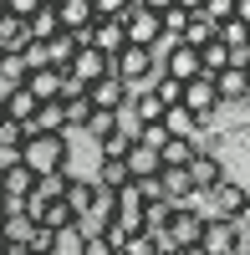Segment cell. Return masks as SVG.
<instances>
[{
  "mask_svg": "<svg viewBox=\"0 0 250 255\" xmlns=\"http://www.w3.org/2000/svg\"><path fill=\"white\" fill-rule=\"evenodd\" d=\"M26 255H56V235H51V230H31V240H26Z\"/></svg>",
  "mask_w": 250,
  "mask_h": 255,
  "instance_id": "cell-35",
  "label": "cell"
},
{
  "mask_svg": "<svg viewBox=\"0 0 250 255\" xmlns=\"http://www.w3.org/2000/svg\"><path fill=\"white\" fill-rule=\"evenodd\" d=\"M123 255H158V240L148 230H128V240H123Z\"/></svg>",
  "mask_w": 250,
  "mask_h": 255,
  "instance_id": "cell-33",
  "label": "cell"
},
{
  "mask_svg": "<svg viewBox=\"0 0 250 255\" xmlns=\"http://www.w3.org/2000/svg\"><path fill=\"white\" fill-rule=\"evenodd\" d=\"M77 51H82V41H77L72 31H61V36L46 41V61H51V67H61V72L72 67V56H77Z\"/></svg>",
  "mask_w": 250,
  "mask_h": 255,
  "instance_id": "cell-20",
  "label": "cell"
},
{
  "mask_svg": "<svg viewBox=\"0 0 250 255\" xmlns=\"http://www.w3.org/2000/svg\"><path fill=\"white\" fill-rule=\"evenodd\" d=\"M215 92H220V108H225V102H235V108H240V102L250 97V82H245L240 67H225V72L215 77Z\"/></svg>",
  "mask_w": 250,
  "mask_h": 255,
  "instance_id": "cell-17",
  "label": "cell"
},
{
  "mask_svg": "<svg viewBox=\"0 0 250 255\" xmlns=\"http://www.w3.org/2000/svg\"><path fill=\"white\" fill-rule=\"evenodd\" d=\"M235 225H240V230H250V194H245V209L235 215Z\"/></svg>",
  "mask_w": 250,
  "mask_h": 255,
  "instance_id": "cell-43",
  "label": "cell"
},
{
  "mask_svg": "<svg viewBox=\"0 0 250 255\" xmlns=\"http://www.w3.org/2000/svg\"><path fill=\"white\" fill-rule=\"evenodd\" d=\"M72 204V215L77 220H87V209H92V199H97V184L92 179H82V174H67V194H61Z\"/></svg>",
  "mask_w": 250,
  "mask_h": 255,
  "instance_id": "cell-15",
  "label": "cell"
},
{
  "mask_svg": "<svg viewBox=\"0 0 250 255\" xmlns=\"http://www.w3.org/2000/svg\"><path fill=\"white\" fill-rule=\"evenodd\" d=\"M133 128H138V123H123L108 143H97V148H102V158H128V148H133Z\"/></svg>",
  "mask_w": 250,
  "mask_h": 255,
  "instance_id": "cell-30",
  "label": "cell"
},
{
  "mask_svg": "<svg viewBox=\"0 0 250 255\" xmlns=\"http://www.w3.org/2000/svg\"><path fill=\"white\" fill-rule=\"evenodd\" d=\"M0 194H5V204H10V209H20V204L36 194V174H31L26 163H15L10 174H0Z\"/></svg>",
  "mask_w": 250,
  "mask_h": 255,
  "instance_id": "cell-11",
  "label": "cell"
},
{
  "mask_svg": "<svg viewBox=\"0 0 250 255\" xmlns=\"http://www.w3.org/2000/svg\"><path fill=\"white\" fill-rule=\"evenodd\" d=\"M15 163H20V148H0V174H10Z\"/></svg>",
  "mask_w": 250,
  "mask_h": 255,
  "instance_id": "cell-40",
  "label": "cell"
},
{
  "mask_svg": "<svg viewBox=\"0 0 250 255\" xmlns=\"http://www.w3.org/2000/svg\"><path fill=\"white\" fill-rule=\"evenodd\" d=\"M5 250H10V245H5V235H0V255H5Z\"/></svg>",
  "mask_w": 250,
  "mask_h": 255,
  "instance_id": "cell-46",
  "label": "cell"
},
{
  "mask_svg": "<svg viewBox=\"0 0 250 255\" xmlns=\"http://www.w3.org/2000/svg\"><path fill=\"white\" fill-rule=\"evenodd\" d=\"M143 204H148V199H143V189L128 184V189L118 194V225H123V230H143Z\"/></svg>",
  "mask_w": 250,
  "mask_h": 255,
  "instance_id": "cell-16",
  "label": "cell"
},
{
  "mask_svg": "<svg viewBox=\"0 0 250 255\" xmlns=\"http://www.w3.org/2000/svg\"><path fill=\"white\" fill-rule=\"evenodd\" d=\"M133 123H163V102L153 97V92H133Z\"/></svg>",
  "mask_w": 250,
  "mask_h": 255,
  "instance_id": "cell-27",
  "label": "cell"
},
{
  "mask_svg": "<svg viewBox=\"0 0 250 255\" xmlns=\"http://www.w3.org/2000/svg\"><path fill=\"white\" fill-rule=\"evenodd\" d=\"M184 113H194L199 123H210L220 113V92H215V77H194V82H184V102H179Z\"/></svg>",
  "mask_w": 250,
  "mask_h": 255,
  "instance_id": "cell-6",
  "label": "cell"
},
{
  "mask_svg": "<svg viewBox=\"0 0 250 255\" xmlns=\"http://www.w3.org/2000/svg\"><path fill=\"white\" fill-rule=\"evenodd\" d=\"M41 5H61V0H41Z\"/></svg>",
  "mask_w": 250,
  "mask_h": 255,
  "instance_id": "cell-48",
  "label": "cell"
},
{
  "mask_svg": "<svg viewBox=\"0 0 250 255\" xmlns=\"http://www.w3.org/2000/svg\"><path fill=\"white\" fill-rule=\"evenodd\" d=\"M0 15H5V0H0Z\"/></svg>",
  "mask_w": 250,
  "mask_h": 255,
  "instance_id": "cell-51",
  "label": "cell"
},
{
  "mask_svg": "<svg viewBox=\"0 0 250 255\" xmlns=\"http://www.w3.org/2000/svg\"><path fill=\"white\" fill-rule=\"evenodd\" d=\"M245 255H250V250H245Z\"/></svg>",
  "mask_w": 250,
  "mask_h": 255,
  "instance_id": "cell-54",
  "label": "cell"
},
{
  "mask_svg": "<svg viewBox=\"0 0 250 255\" xmlns=\"http://www.w3.org/2000/svg\"><path fill=\"white\" fill-rule=\"evenodd\" d=\"M26 133H56V138H67V113H61V102H41L36 118L26 123Z\"/></svg>",
  "mask_w": 250,
  "mask_h": 255,
  "instance_id": "cell-18",
  "label": "cell"
},
{
  "mask_svg": "<svg viewBox=\"0 0 250 255\" xmlns=\"http://www.w3.org/2000/svg\"><path fill=\"white\" fill-rule=\"evenodd\" d=\"M36 108H41V102H36V97H31L26 87H20V92H10V97H5V118H10V123H20V128H26V123L36 118Z\"/></svg>",
  "mask_w": 250,
  "mask_h": 255,
  "instance_id": "cell-25",
  "label": "cell"
},
{
  "mask_svg": "<svg viewBox=\"0 0 250 255\" xmlns=\"http://www.w3.org/2000/svg\"><path fill=\"white\" fill-rule=\"evenodd\" d=\"M108 72H113V61L102 56V51H92V46H82V51L72 56V67H67V77L82 82V87H92V82H97V77H108Z\"/></svg>",
  "mask_w": 250,
  "mask_h": 255,
  "instance_id": "cell-10",
  "label": "cell"
},
{
  "mask_svg": "<svg viewBox=\"0 0 250 255\" xmlns=\"http://www.w3.org/2000/svg\"><path fill=\"white\" fill-rule=\"evenodd\" d=\"M158 20H163V36H169L174 46H179V41H184V31H189V20H194V15H184V10L174 5V10H163Z\"/></svg>",
  "mask_w": 250,
  "mask_h": 255,
  "instance_id": "cell-32",
  "label": "cell"
},
{
  "mask_svg": "<svg viewBox=\"0 0 250 255\" xmlns=\"http://www.w3.org/2000/svg\"><path fill=\"white\" fill-rule=\"evenodd\" d=\"M240 113H250V97H245V102H240Z\"/></svg>",
  "mask_w": 250,
  "mask_h": 255,
  "instance_id": "cell-47",
  "label": "cell"
},
{
  "mask_svg": "<svg viewBox=\"0 0 250 255\" xmlns=\"http://www.w3.org/2000/svg\"><path fill=\"white\" fill-rule=\"evenodd\" d=\"M184 179H189V189L204 199L210 189L225 179V163H220V153L215 148H194V158H189V168H184Z\"/></svg>",
  "mask_w": 250,
  "mask_h": 255,
  "instance_id": "cell-5",
  "label": "cell"
},
{
  "mask_svg": "<svg viewBox=\"0 0 250 255\" xmlns=\"http://www.w3.org/2000/svg\"><path fill=\"white\" fill-rule=\"evenodd\" d=\"M41 10V0H5V15H15V20H31Z\"/></svg>",
  "mask_w": 250,
  "mask_h": 255,
  "instance_id": "cell-38",
  "label": "cell"
},
{
  "mask_svg": "<svg viewBox=\"0 0 250 255\" xmlns=\"http://www.w3.org/2000/svg\"><path fill=\"white\" fill-rule=\"evenodd\" d=\"M20 163H26L36 179H51V174H67V168H72V148H67V138H56V133H26Z\"/></svg>",
  "mask_w": 250,
  "mask_h": 255,
  "instance_id": "cell-1",
  "label": "cell"
},
{
  "mask_svg": "<svg viewBox=\"0 0 250 255\" xmlns=\"http://www.w3.org/2000/svg\"><path fill=\"white\" fill-rule=\"evenodd\" d=\"M194 148H199L194 138H169V143L158 148V163H163V168H189V158H194Z\"/></svg>",
  "mask_w": 250,
  "mask_h": 255,
  "instance_id": "cell-21",
  "label": "cell"
},
{
  "mask_svg": "<svg viewBox=\"0 0 250 255\" xmlns=\"http://www.w3.org/2000/svg\"><path fill=\"white\" fill-rule=\"evenodd\" d=\"M158 255H179V250H158Z\"/></svg>",
  "mask_w": 250,
  "mask_h": 255,
  "instance_id": "cell-50",
  "label": "cell"
},
{
  "mask_svg": "<svg viewBox=\"0 0 250 255\" xmlns=\"http://www.w3.org/2000/svg\"><path fill=\"white\" fill-rule=\"evenodd\" d=\"M174 5H179L184 15H204V0H174Z\"/></svg>",
  "mask_w": 250,
  "mask_h": 255,
  "instance_id": "cell-41",
  "label": "cell"
},
{
  "mask_svg": "<svg viewBox=\"0 0 250 255\" xmlns=\"http://www.w3.org/2000/svg\"><path fill=\"white\" fill-rule=\"evenodd\" d=\"M113 77H118L128 92H148L153 77H158V56L143 51V46H128L123 56H113Z\"/></svg>",
  "mask_w": 250,
  "mask_h": 255,
  "instance_id": "cell-3",
  "label": "cell"
},
{
  "mask_svg": "<svg viewBox=\"0 0 250 255\" xmlns=\"http://www.w3.org/2000/svg\"><path fill=\"white\" fill-rule=\"evenodd\" d=\"M56 10V26L61 31H72V36H82L97 20V10H92V0H61V5H51Z\"/></svg>",
  "mask_w": 250,
  "mask_h": 255,
  "instance_id": "cell-12",
  "label": "cell"
},
{
  "mask_svg": "<svg viewBox=\"0 0 250 255\" xmlns=\"http://www.w3.org/2000/svg\"><path fill=\"white\" fill-rule=\"evenodd\" d=\"M179 255H204V250H199V245H184V250H179Z\"/></svg>",
  "mask_w": 250,
  "mask_h": 255,
  "instance_id": "cell-45",
  "label": "cell"
},
{
  "mask_svg": "<svg viewBox=\"0 0 250 255\" xmlns=\"http://www.w3.org/2000/svg\"><path fill=\"white\" fill-rule=\"evenodd\" d=\"M118 255H123V250H118Z\"/></svg>",
  "mask_w": 250,
  "mask_h": 255,
  "instance_id": "cell-53",
  "label": "cell"
},
{
  "mask_svg": "<svg viewBox=\"0 0 250 255\" xmlns=\"http://www.w3.org/2000/svg\"><path fill=\"white\" fill-rule=\"evenodd\" d=\"M123 31H128V46L158 51V41H163V20H158L153 10H128V15H123Z\"/></svg>",
  "mask_w": 250,
  "mask_h": 255,
  "instance_id": "cell-7",
  "label": "cell"
},
{
  "mask_svg": "<svg viewBox=\"0 0 250 255\" xmlns=\"http://www.w3.org/2000/svg\"><path fill=\"white\" fill-rule=\"evenodd\" d=\"M20 143H26V128L10 123V118H0V148H20Z\"/></svg>",
  "mask_w": 250,
  "mask_h": 255,
  "instance_id": "cell-37",
  "label": "cell"
},
{
  "mask_svg": "<svg viewBox=\"0 0 250 255\" xmlns=\"http://www.w3.org/2000/svg\"><path fill=\"white\" fill-rule=\"evenodd\" d=\"M31 230H36V220L26 215V209H10V220H5V230H0V235H5V245H20V250H26Z\"/></svg>",
  "mask_w": 250,
  "mask_h": 255,
  "instance_id": "cell-24",
  "label": "cell"
},
{
  "mask_svg": "<svg viewBox=\"0 0 250 255\" xmlns=\"http://www.w3.org/2000/svg\"><path fill=\"white\" fill-rule=\"evenodd\" d=\"M87 102H92V113H128V102H133V92L123 87V82L108 72V77H97L92 87H87Z\"/></svg>",
  "mask_w": 250,
  "mask_h": 255,
  "instance_id": "cell-8",
  "label": "cell"
},
{
  "mask_svg": "<svg viewBox=\"0 0 250 255\" xmlns=\"http://www.w3.org/2000/svg\"><path fill=\"white\" fill-rule=\"evenodd\" d=\"M148 92H153V97L163 102V113H169V108H179V102H184V82H174V77H163V72H158Z\"/></svg>",
  "mask_w": 250,
  "mask_h": 255,
  "instance_id": "cell-28",
  "label": "cell"
},
{
  "mask_svg": "<svg viewBox=\"0 0 250 255\" xmlns=\"http://www.w3.org/2000/svg\"><path fill=\"white\" fill-rule=\"evenodd\" d=\"M133 10H153V15H163V10H174V0H133Z\"/></svg>",
  "mask_w": 250,
  "mask_h": 255,
  "instance_id": "cell-39",
  "label": "cell"
},
{
  "mask_svg": "<svg viewBox=\"0 0 250 255\" xmlns=\"http://www.w3.org/2000/svg\"><path fill=\"white\" fill-rule=\"evenodd\" d=\"M199 235H204V209H174L153 240L158 250H184V245H199Z\"/></svg>",
  "mask_w": 250,
  "mask_h": 255,
  "instance_id": "cell-4",
  "label": "cell"
},
{
  "mask_svg": "<svg viewBox=\"0 0 250 255\" xmlns=\"http://www.w3.org/2000/svg\"><path fill=\"white\" fill-rule=\"evenodd\" d=\"M235 20H240V26L250 31V0H235Z\"/></svg>",
  "mask_w": 250,
  "mask_h": 255,
  "instance_id": "cell-42",
  "label": "cell"
},
{
  "mask_svg": "<svg viewBox=\"0 0 250 255\" xmlns=\"http://www.w3.org/2000/svg\"><path fill=\"white\" fill-rule=\"evenodd\" d=\"M26 36H31V41H41V46H46L51 36H61V26H56V10H51V5H41V10L26 20Z\"/></svg>",
  "mask_w": 250,
  "mask_h": 255,
  "instance_id": "cell-23",
  "label": "cell"
},
{
  "mask_svg": "<svg viewBox=\"0 0 250 255\" xmlns=\"http://www.w3.org/2000/svg\"><path fill=\"white\" fill-rule=\"evenodd\" d=\"M92 10H97L102 20H123V15L133 10V0H92Z\"/></svg>",
  "mask_w": 250,
  "mask_h": 255,
  "instance_id": "cell-36",
  "label": "cell"
},
{
  "mask_svg": "<svg viewBox=\"0 0 250 255\" xmlns=\"http://www.w3.org/2000/svg\"><path fill=\"white\" fill-rule=\"evenodd\" d=\"M61 82H67L61 67H41V72H26V92H31L36 102H56V97H61Z\"/></svg>",
  "mask_w": 250,
  "mask_h": 255,
  "instance_id": "cell-13",
  "label": "cell"
},
{
  "mask_svg": "<svg viewBox=\"0 0 250 255\" xmlns=\"http://www.w3.org/2000/svg\"><path fill=\"white\" fill-rule=\"evenodd\" d=\"M56 102H61V113H67V128H82V123H87V113H92L87 92H67V97H56Z\"/></svg>",
  "mask_w": 250,
  "mask_h": 255,
  "instance_id": "cell-29",
  "label": "cell"
},
{
  "mask_svg": "<svg viewBox=\"0 0 250 255\" xmlns=\"http://www.w3.org/2000/svg\"><path fill=\"white\" fill-rule=\"evenodd\" d=\"M123 128V113H87V123H82V133H87L92 143H108L113 133Z\"/></svg>",
  "mask_w": 250,
  "mask_h": 255,
  "instance_id": "cell-22",
  "label": "cell"
},
{
  "mask_svg": "<svg viewBox=\"0 0 250 255\" xmlns=\"http://www.w3.org/2000/svg\"><path fill=\"white\" fill-rule=\"evenodd\" d=\"M77 255H118L108 235H97V230H82V250Z\"/></svg>",
  "mask_w": 250,
  "mask_h": 255,
  "instance_id": "cell-34",
  "label": "cell"
},
{
  "mask_svg": "<svg viewBox=\"0 0 250 255\" xmlns=\"http://www.w3.org/2000/svg\"><path fill=\"white\" fill-rule=\"evenodd\" d=\"M210 199H215V215H220V220H235L240 209H245V189H240L235 179H220V184L210 189Z\"/></svg>",
  "mask_w": 250,
  "mask_h": 255,
  "instance_id": "cell-14",
  "label": "cell"
},
{
  "mask_svg": "<svg viewBox=\"0 0 250 255\" xmlns=\"http://www.w3.org/2000/svg\"><path fill=\"white\" fill-rule=\"evenodd\" d=\"M5 220H10V204H5V199H0V230H5Z\"/></svg>",
  "mask_w": 250,
  "mask_h": 255,
  "instance_id": "cell-44",
  "label": "cell"
},
{
  "mask_svg": "<svg viewBox=\"0 0 250 255\" xmlns=\"http://www.w3.org/2000/svg\"><path fill=\"white\" fill-rule=\"evenodd\" d=\"M199 67H204V77H220L225 67H230V46H225V41L215 36V41H210V46H204V51H199Z\"/></svg>",
  "mask_w": 250,
  "mask_h": 255,
  "instance_id": "cell-26",
  "label": "cell"
},
{
  "mask_svg": "<svg viewBox=\"0 0 250 255\" xmlns=\"http://www.w3.org/2000/svg\"><path fill=\"white\" fill-rule=\"evenodd\" d=\"M204 255H245L250 250V230H240L235 220H220V215H204V235H199Z\"/></svg>",
  "mask_w": 250,
  "mask_h": 255,
  "instance_id": "cell-2",
  "label": "cell"
},
{
  "mask_svg": "<svg viewBox=\"0 0 250 255\" xmlns=\"http://www.w3.org/2000/svg\"><path fill=\"white\" fill-rule=\"evenodd\" d=\"M245 51H250V31H245Z\"/></svg>",
  "mask_w": 250,
  "mask_h": 255,
  "instance_id": "cell-49",
  "label": "cell"
},
{
  "mask_svg": "<svg viewBox=\"0 0 250 255\" xmlns=\"http://www.w3.org/2000/svg\"><path fill=\"white\" fill-rule=\"evenodd\" d=\"M26 20H15V15H0V56H20L26 51Z\"/></svg>",
  "mask_w": 250,
  "mask_h": 255,
  "instance_id": "cell-19",
  "label": "cell"
},
{
  "mask_svg": "<svg viewBox=\"0 0 250 255\" xmlns=\"http://www.w3.org/2000/svg\"><path fill=\"white\" fill-rule=\"evenodd\" d=\"M0 199H5V194H0Z\"/></svg>",
  "mask_w": 250,
  "mask_h": 255,
  "instance_id": "cell-52",
  "label": "cell"
},
{
  "mask_svg": "<svg viewBox=\"0 0 250 255\" xmlns=\"http://www.w3.org/2000/svg\"><path fill=\"white\" fill-rule=\"evenodd\" d=\"M158 72L174 77V82H194V77H204L194 46H169V51H163V61H158Z\"/></svg>",
  "mask_w": 250,
  "mask_h": 255,
  "instance_id": "cell-9",
  "label": "cell"
},
{
  "mask_svg": "<svg viewBox=\"0 0 250 255\" xmlns=\"http://www.w3.org/2000/svg\"><path fill=\"white\" fill-rule=\"evenodd\" d=\"M210 41H215V26H210V20H204V15H194L179 46H194V51H204V46H210Z\"/></svg>",
  "mask_w": 250,
  "mask_h": 255,
  "instance_id": "cell-31",
  "label": "cell"
}]
</instances>
